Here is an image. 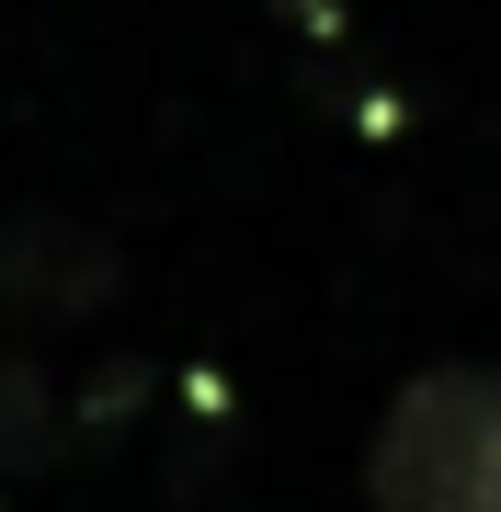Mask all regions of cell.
<instances>
[{
    "label": "cell",
    "instance_id": "1",
    "mask_svg": "<svg viewBox=\"0 0 501 512\" xmlns=\"http://www.w3.org/2000/svg\"><path fill=\"white\" fill-rule=\"evenodd\" d=\"M376 512H501V365L410 376L365 456Z\"/></svg>",
    "mask_w": 501,
    "mask_h": 512
},
{
    "label": "cell",
    "instance_id": "2",
    "mask_svg": "<svg viewBox=\"0 0 501 512\" xmlns=\"http://www.w3.org/2000/svg\"><path fill=\"white\" fill-rule=\"evenodd\" d=\"M114 285V251L80 228H0V308H92Z\"/></svg>",
    "mask_w": 501,
    "mask_h": 512
}]
</instances>
